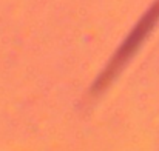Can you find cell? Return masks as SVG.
I'll use <instances>...</instances> for the list:
<instances>
[{
  "label": "cell",
  "instance_id": "1",
  "mask_svg": "<svg viewBox=\"0 0 159 151\" xmlns=\"http://www.w3.org/2000/svg\"><path fill=\"white\" fill-rule=\"evenodd\" d=\"M159 20V3H156L141 20L139 23L134 26V29L128 34V37L124 40V43L120 45V48L117 52L113 56L111 62L108 63L105 69L102 71L99 80L96 82V90H102L107 85L116 77V74L125 66V63L128 62V59L136 52V50L141 47V43L144 42V39L148 36V33L153 29L155 23Z\"/></svg>",
  "mask_w": 159,
  "mask_h": 151
}]
</instances>
